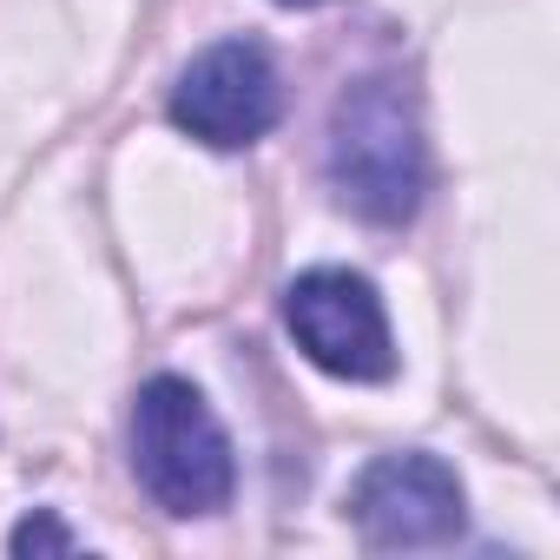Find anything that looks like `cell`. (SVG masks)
<instances>
[{
  "label": "cell",
  "mask_w": 560,
  "mask_h": 560,
  "mask_svg": "<svg viewBox=\"0 0 560 560\" xmlns=\"http://www.w3.org/2000/svg\"><path fill=\"white\" fill-rule=\"evenodd\" d=\"M284 324H291L298 350L343 383H389L396 376V337H389L383 298L357 270H337V264L304 270L284 291Z\"/></svg>",
  "instance_id": "obj_3"
},
{
  "label": "cell",
  "mask_w": 560,
  "mask_h": 560,
  "mask_svg": "<svg viewBox=\"0 0 560 560\" xmlns=\"http://www.w3.org/2000/svg\"><path fill=\"white\" fill-rule=\"evenodd\" d=\"M132 475L165 514H218L237 488L231 435L185 376H152L132 402Z\"/></svg>",
  "instance_id": "obj_2"
},
{
  "label": "cell",
  "mask_w": 560,
  "mask_h": 560,
  "mask_svg": "<svg viewBox=\"0 0 560 560\" xmlns=\"http://www.w3.org/2000/svg\"><path fill=\"white\" fill-rule=\"evenodd\" d=\"M284 8H317V0H284Z\"/></svg>",
  "instance_id": "obj_7"
},
{
  "label": "cell",
  "mask_w": 560,
  "mask_h": 560,
  "mask_svg": "<svg viewBox=\"0 0 560 560\" xmlns=\"http://www.w3.org/2000/svg\"><path fill=\"white\" fill-rule=\"evenodd\" d=\"M324 165H330V191L343 211H357L370 224H409L429 191V145H422L409 86L389 73L343 86L330 106Z\"/></svg>",
  "instance_id": "obj_1"
},
{
  "label": "cell",
  "mask_w": 560,
  "mask_h": 560,
  "mask_svg": "<svg viewBox=\"0 0 560 560\" xmlns=\"http://www.w3.org/2000/svg\"><path fill=\"white\" fill-rule=\"evenodd\" d=\"M8 547H14V553H73L80 540H73L54 514H34V521H21V527L8 534Z\"/></svg>",
  "instance_id": "obj_6"
},
{
  "label": "cell",
  "mask_w": 560,
  "mask_h": 560,
  "mask_svg": "<svg viewBox=\"0 0 560 560\" xmlns=\"http://www.w3.org/2000/svg\"><path fill=\"white\" fill-rule=\"evenodd\" d=\"M350 521L370 547L396 553V547H448L462 534L468 508H462V481L442 455L402 448V455H376L357 475Z\"/></svg>",
  "instance_id": "obj_5"
},
{
  "label": "cell",
  "mask_w": 560,
  "mask_h": 560,
  "mask_svg": "<svg viewBox=\"0 0 560 560\" xmlns=\"http://www.w3.org/2000/svg\"><path fill=\"white\" fill-rule=\"evenodd\" d=\"M277 119H284V80H277L270 54L257 40H218L205 47L178 86H172V126L191 132L211 152L257 145Z\"/></svg>",
  "instance_id": "obj_4"
}]
</instances>
